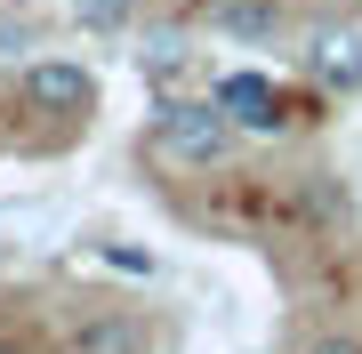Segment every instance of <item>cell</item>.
Segmentation results:
<instances>
[{"label":"cell","instance_id":"52a82bcc","mask_svg":"<svg viewBox=\"0 0 362 354\" xmlns=\"http://www.w3.org/2000/svg\"><path fill=\"white\" fill-rule=\"evenodd\" d=\"M306 354H362V338H354V330H338V338H314Z\"/></svg>","mask_w":362,"mask_h":354},{"label":"cell","instance_id":"8992f818","mask_svg":"<svg viewBox=\"0 0 362 354\" xmlns=\"http://www.w3.org/2000/svg\"><path fill=\"white\" fill-rule=\"evenodd\" d=\"M137 65H145V81H169V73L185 65V49H177V40H153V49H145Z\"/></svg>","mask_w":362,"mask_h":354},{"label":"cell","instance_id":"5b68a950","mask_svg":"<svg viewBox=\"0 0 362 354\" xmlns=\"http://www.w3.org/2000/svg\"><path fill=\"white\" fill-rule=\"evenodd\" d=\"M73 354H153V330L137 314H89L73 330Z\"/></svg>","mask_w":362,"mask_h":354},{"label":"cell","instance_id":"ba28073f","mask_svg":"<svg viewBox=\"0 0 362 354\" xmlns=\"http://www.w3.org/2000/svg\"><path fill=\"white\" fill-rule=\"evenodd\" d=\"M0 354H16V346H8V338H0Z\"/></svg>","mask_w":362,"mask_h":354},{"label":"cell","instance_id":"7a4b0ae2","mask_svg":"<svg viewBox=\"0 0 362 354\" xmlns=\"http://www.w3.org/2000/svg\"><path fill=\"white\" fill-rule=\"evenodd\" d=\"M25 105L49 121H81V113H97V73L73 65V57H40V65H25Z\"/></svg>","mask_w":362,"mask_h":354},{"label":"cell","instance_id":"6da1fadb","mask_svg":"<svg viewBox=\"0 0 362 354\" xmlns=\"http://www.w3.org/2000/svg\"><path fill=\"white\" fill-rule=\"evenodd\" d=\"M233 121L218 97H161L153 105V153L161 161H185V170H218V161L233 153Z\"/></svg>","mask_w":362,"mask_h":354},{"label":"cell","instance_id":"277c9868","mask_svg":"<svg viewBox=\"0 0 362 354\" xmlns=\"http://www.w3.org/2000/svg\"><path fill=\"white\" fill-rule=\"evenodd\" d=\"M218 105L233 129H282V89H274L266 73H226L218 81Z\"/></svg>","mask_w":362,"mask_h":354},{"label":"cell","instance_id":"3957f363","mask_svg":"<svg viewBox=\"0 0 362 354\" xmlns=\"http://www.w3.org/2000/svg\"><path fill=\"white\" fill-rule=\"evenodd\" d=\"M306 73L322 89H362V33L354 25H314L306 33Z\"/></svg>","mask_w":362,"mask_h":354}]
</instances>
